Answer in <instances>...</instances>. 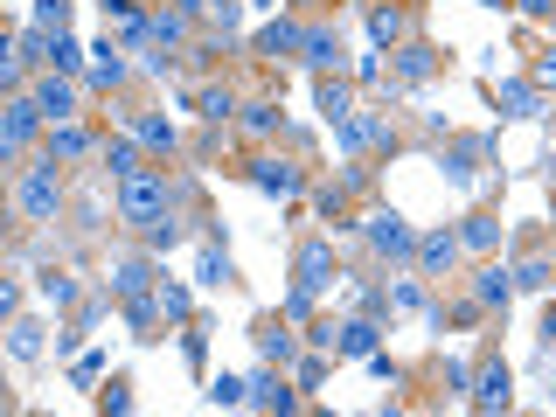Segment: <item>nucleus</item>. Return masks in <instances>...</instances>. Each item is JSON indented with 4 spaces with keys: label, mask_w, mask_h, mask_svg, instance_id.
I'll list each match as a JSON object with an SVG mask.
<instances>
[{
    "label": "nucleus",
    "mask_w": 556,
    "mask_h": 417,
    "mask_svg": "<svg viewBox=\"0 0 556 417\" xmlns=\"http://www.w3.org/2000/svg\"><path fill=\"white\" fill-rule=\"evenodd\" d=\"M167 202H174V188H167V174H126L119 181V223H133V230H153L160 216H167Z\"/></svg>",
    "instance_id": "nucleus-1"
},
{
    "label": "nucleus",
    "mask_w": 556,
    "mask_h": 417,
    "mask_svg": "<svg viewBox=\"0 0 556 417\" xmlns=\"http://www.w3.org/2000/svg\"><path fill=\"white\" fill-rule=\"evenodd\" d=\"M49 126V112L35 105V91H21V98H7V112H0V160H21L35 133Z\"/></svg>",
    "instance_id": "nucleus-2"
},
{
    "label": "nucleus",
    "mask_w": 556,
    "mask_h": 417,
    "mask_svg": "<svg viewBox=\"0 0 556 417\" xmlns=\"http://www.w3.org/2000/svg\"><path fill=\"white\" fill-rule=\"evenodd\" d=\"M14 209H21V216H35V223H56V209H63L56 160H42V167H28V174H21V188H14Z\"/></svg>",
    "instance_id": "nucleus-3"
},
{
    "label": "nucleus",
    "mask_w": 556,
    "mask_h": 417,
    "mask_svg": "<svg viewBox=\"0 0 556 417\" xmlns=\"http://www.w3.org/2000/svg\"><path fill=\"white\" fill-rule=\"evenodd\" d=\"M362 237H369V251L376 258H390V265H404L417 251V230L397 216V209H376V216H362Z\"/></svg>",
    "instance_id": "nucleus-4"
},
{
    "label": "nucleus",
    "mask_w": 556,
    "mask_h": 417,
    "mask_svg": "<svg viewBox=\"0 0 556 417\" xmlns=\"http://www.w3.org/2000/svg\"><path fill=\"white\" fill-rule=\"evenodd\" d=\"M459 251H466V244H459V230H431V237H417L411 265H417L424 278H445L452 265H459Z\"/></svg>",
    "instance_id": "nucleus-5"
},
{
    "label": "nucleus",
    "mask_w": 556,
    "mask_h": 417,
    "mask_svg": "<svg viewBox=\"0 0 556 417\" xmlns=\"http://www.w3.org/2000/svg\"><path fill=\"white\" fill-rule=\"evenodd\" d=\"M35 105L49 112V126H70V119H77V84H70L63 70H42V77H35Z\"/></svg>",
    "instance_id": "nucleus-6"
},
{
    "label": "nucleus",
    "mask_w": 556,
    "mask_h": 417,
    "mask_svg": "<svg viewBox=\"0 0 556 417\" xmlns=\"http://www.w3.org/2000/svg\"><path fill=\"white\" fill-rule=\"evenodd\" d=\"M508 397H515V369H508V362H487V369L473 376V390H466L473 411H508Z\"/></svg>",
    "instance_id": "nucleus-7"
},
{
    "label": "nucleus",
    "mask_w": 556,
    "mask_h": 417,
    "mask_svg": "<svg viewBox=\"0 0 556 417\" xmlns=\"http://www.w3.org/2000/svg\"><path fill=\"white\" fill-rule=\"evenodd\" d=\"M292 272H299L306 292H327V285H334V244H327V237H306L299 258H292Z\"/></svg>",
    "instance_id": "nucleus-8"
},
{
    "label": "nucleus",
    "mask_w": 556,
    "mask_h": 417,
    "mask_svg": "<svg viewBox=\"0 0 556 417\" xmlns=\"http://www.w3.org/2000/svg\"><path fill=\"white\" fill-rule=\"evenodd\" d=\"M431 77H438V49H431V42H404V49H397V84H390V98L431 84Z\"/></svg>",
    "instance_id": "nucleus-9"
},
{
    "label": "nucleus",
    "mask_w": 556,
    "mask_h": 417,
    "mask_svg": "<svg viewBox=\"0 0 556 417\" xmlns=\"http://www.w3.org/2000/svg\"><path fill=\"white\" fill-rule=\"evenodd\" d=\"M376 341H383V320H376V313H362V320H348V327L334 334V355L362 362V355H376Z\"/></svg>",
    "instance_id": "nucleus-10"
},
{
    "label": "nucleus",
    "mask_w": 556,
    "mask_h": 417,
    "mask_svg": "<svg viewBox=\"0 0 556 417\" xmlns=\"http://www.w3.org/2000/svg\"><path fill=\"white\" fill-rule=\"evenodd\" d=\"M508 299H515V272H501V265H480L473 272V306H487V313L501 306L508 313Z\"/></svg>",
    "instance_id": "nucleus-11"
},
{
    "label": "nucleus",
    "mask_w": 556,
    "mask_h": 417,
    "mask_svg": "<svg viewBox=\"0 0 556 417\" xmlns=\"http://www.w3.org/2000/svg\"><path fill=\"white\" fill-rule=\"evenodd\" d=\"M299 56H306L313 70H341V35H334L327 21H313V28H306V42H299Z\"/></svg>",
    "instance_id": "nucleus-12"
},
{
    "label": "nucleus",
    "mask_w": 556,
    "mask_h": 417,
    "mask_svg": "<svg viewBox=\"0 0 556 417\" xmlns=\"http://www.w3.org/2000/svg\"><path fill=\"white\" fill-rule=\"evenodd\" d=\"M126 70H133V63H126V49H112V42H98V49H91V91H119V84H126Z\"/></svg>",
    "instance_id": "nucleus-13"
},
{
    "label": "nucleus",
    "mask_w": 556,
    "mask_h": 417,
    "mask_svg": "<svg viewBox=\"0 0 556 417\" xmlns=\"http://www.w3.org/2000/svg\"><path fill=\"white\" fill-rule=\"evenodd\" d=\"M341 139H348V146H369V153H376V146H397V133H390L383 112H355V119L341 126Z\"/></svg>",
    "instance_id": "nucleus-14"
},
{
    "label": "nucleus",
    "mask_w": 556,
    "mask_h": 417,
    "mask_svg": "<svg viewBox=\"0 0 556 417\" xmlns=\"http://www.w3.org/2000/svg\"><path fill=\"white\" fill-rule=\"evenodd\" d=\"M251 181H258L265 195H278V202L299 195V167H285V160H251Z\"/></svg>",
    "instance_id": "nucleus-15"
},
{
    "label": "nucleus",
    "mask_w": 556,
    "mask_h": 417,
    "mask_svg": "<svg viewBox=\"0 0 556 417\" xmlns=\"http://www.w3.org/2000/svg\"><path fill=\"white\" fill-rule=\"evenodd\" d=\"M84 153H91V133H84L77 119H70V126H49V160H63V167H77Z\"/></svg>",
    "instance_id": "nucleus-16"
},
{
    "label": "nucleus",
    "mask_w": 556,
    "mask_h": 417,
    "mask_svg": "<svg viewBox=\"0 0 556 417\" xmlns=\"http://www.w3.org/2000/svg\"><path fill=\"white\" fill-rule=\"evenodd\" d=\"M146 285H153V258H112V292L119 299H133Z\"/></svg>",
    "instance_id": "nucleus-17"
},
{
    "label": "nucleus",
    "mask_w": 556,
    "mask_h": 417,
    "mask_svg": "<svg viewBox=\"0 0 556 417\" xmlns=\"http://www.w3.org/2000/svg\"><path fill=\"white\" fill-rule=\"evenodd\" d=\"M494 105H501V119H536V84L508 77V84L494 91Z\"/></svg>",
    "instance_id": "nucleus-18"
},
{
    "label": "nucleus",
    "mask_w": 556,
    "mask_h": 417,
    "mask_svg": "<svg viewBox=\"0 0 556 417\" xmlns=\"http://www.w3.org/2000/svg\"><path fill=\"white\" fill-rule=\"evenodd\" d=\"M292 404H299V397L278 383L272 369H265V376H251V411H292Z\"/></svg>",
    "instance_id": "nucleus-19"
},
{
    "label": "nucleus",
    "mask_w": 556,
    "mask_h": 417,
    "mask_svg": "<svg viewBox=\"0 0 556 417\" xmlns=\"http://www.w3.org/2000/svg\"><path fill=\"white\" fill-rule=\"evenodd\" d=\"M320 112H327L334 126H348V119H355V91H348L341 77H320Z\"/></svg>",
    "instance_id": "nucleus-20"
},
{
    "label": "nucleus",
    "mask_w": 556,
    "mask_h": 417,
    "mask_svg": "<svg viewBox=\"0 0 556 417\" xmlns=\"http://www.w3.org/2000/svg\"><path fill=\"white\" fill-rule=\"evenodd\" d=\"M480 153H487V139H473V146H452V153L438 160V167H445V181H452V188H473V160H480Z\"/></svg>",
    "instance_id": "nucleus-21"
},
{
    "label": "nucleus",
    "mask_w": 556,
    "mask_h": 417,
    "mask_svg": "<svg viewBox=\"0 0 556 417\" xmlns=\"http://www.w3.org/2000/svg\"><path fill=\"white\" fill-rule=\"evenodd\" d=\"M42 348H49V341H42V320H14V327H7V355H14V362H35Z\"/></svg>",
    "instance_id": "nucleus-22"
},
{
    "label": "nucleus",
    "mask_w": 556,
    "mask_h": 417,
    "mask_svg": "<svg viewBox=\"0 0 556 417\" xmlns=\"http://www.w3.org/2000/svg\"><path fill=\"white\" fill-rule=\"evenodd\" d=\"M299 42H306V28H292V21H265V28H258V49H265V56H292Z\"/></svg>",
    "instance_id": "nucleus-23"
},
{
    "label": "nucleus",
    "mask_w": 556,
    "mask_h": 417,
    "mask_svg": "<svg viewBox=\"0 0 556 417\" xmlns=\"http://www.w3.org/2000/svg\"><path fill=\"white\" fill-rule=\"evenodd\" d=\"M404 28H411V21H404V7H376V14H369V35H376V49L404 42Z\"/></svg>",
    "instance_id": "nucleus-24"
},
{
    "label": "nucleus",
    "mask_w": 556,
    "mask_h": 417,
    "mask_svg": "<svg viewBox=\"0 0 556 417\" xmlns=\"http://www.w3.org/2000/svg\"><path fill=\"white\" fill-rule=\"evenodd\" d=\"M459 244H466V251H494V244H501V223H494V216H466V223H459Z\"/></svg>",
    "instance_id": "nucleus-25"
},
{
    "label": "nucleus",
    "mask_w": 556,
    "mask_h": 417,
    "mask_svg": "<svg viewBox=\"0 0 556 417\" xmlns=\"http://www.w3.org/2000/svg\"><path fill=\"white\" fill-rule=\"evenodd\" d=\"M133 139H139V146H160V153H174V126H167L160 112H139V119H133Z\"/></svg>",
    "instance_id": "nucleus-26"
},
{
    "label": "nucleus",
    "mask_w": 556,
    "mask_h": 417,
    "mask_svg": "<svg viewBox=\"0 0 556 417\" xmlns=\"http://www.w3.org/2000/svg\"><path fill=\"white\" fill-rule=\"evenodd\" d=\"M258 348H265V362H272V369H292V362H299V341H292L285 327H272V334H258Z\"/></svg>",
    "instance_id": "nucleus-27"
},
{
    "label": "nucleus",
    "mask_w": 556,
    "mask_h": 417,
    "mask_svg": "<svg viewBox=\"0 0 556 417\" xmlns=\"http://www.w3.org/2000/svg\"><path fill=\"white\" fill-rule=\"evenodd\" d=\"M209 404H216V411H237V404H251V383H237V376H216V383H209Z\"/></svg>",
    "instance_id": "nucleus-28"
},
{
    "label": "nucleus",
    "mask_w": 556,
    "mask_h": 417,
    "mask_svg": "<svg viewBox=\"0 0 556 417\" xmlns=\"http://www.w3.org/2000/svg\"><path fill=\"white\" fill-rule=\"evenodd\" d=\"M153 35H160L167 49H181V42H188V14H181V7H167V14H153Z\"/></svg>",
    "instance_id": "nucleus-29"
},
{
    "label": "nucleus",
    "mask_w": 556,
    "mask_h": 417,
    "mask_svg": "<svg viewBox=\"0 0 556 417\" xmlns=\"http://www.w3.org/2000/svg\"><path fill=\"white\" fill-rule=\"evenodd\" d=\"M153 299H160V313H167V320H188V285L160 278V285H153Z\"/></svg>",
    "instance_id": "nucleus-30"
},
{
    "label": "nucleus",
    "mask_w": 556,
    "mask_h": 417,
    "mask_svg": "<svg viewBox=\"0 0 556 417\" xmlns=\"http://www.w3.org/2000/svg\"><path fill=\"white\" fill-rule=\"evenodd\" d=\"M35 28H49V35H70V0H35Z\"/></svg>",
    "instance_id": "nucleus-31"
},
{
    "label": "nucleus",
    "mask_w": 556,
    "mask_h": 417,
    "mask_svg": "<svg viewBox=\"0 0 556 417\" xmlns=\"http://www.w3.org/2000/svg\"><path fill=\"white\" fill-rule=\"evenodd\" d=\"M35 285H42V299H49V306H70V299H77V278H70V272H42Z\"/></svg>",
    "instance_id": "nucleus-32"
},
{
    "label": "nucleus",
    "mask_w": 556,
    "mask_h": 417,
    "mask_svg": "<svg viewBox=\"0 0 556 417\" xmlns=\"http://www.w3.org/2000/svg\"><path fill=\"white\" fill-rule=\"evenodd\" d=\"M195 278H202V285H230V258H223V251H216V244H209V251H202V265H195Z\"/></svg>",
    "instance_id": "nucleus-33"
},
{
    "label": "nucleus",
    "mask_w": 556,
    "mask_h": 417,
    "mask_svg": "<svg viewBox=\"0 0 556 417\" xmlns=\"http://www.w3.org/2000/svg\"><path fill=\"white\" fill-rule=\"evenodd\" d=\"M550 278H556V265H550V258H529V265L515 272V292H543Z\"/></svg>",
    "instance_id": "nucleus-34"
},
{
    "label": "nucleus",
    "mask_w": 556,
    "mask_h": 417,
    "mask_svg": "<svg viewBox=\"0 0 556 417\" xmlns=\"http://www.w3.org/2000/svg\"><path fill=\"white\" fill-rule=\"evenodd\" d=\"M105 160H112V174H119V181L139 174V146H133V139H112V146H105Z\"/></svg>",
    "instance_id": "nucleus-35"
},
{
    "label": "nucleus",
    "mask_w": 556,
    "mask_h": 417,
    "mask_svg": "<svg viewBox=\"0 0 556 417\" xmlns=\"http://www.w3.org/2000/svg\"><path fill=\"white\" fill-rule=\"evenodd\" d=\"M77 63H84V49H77L70 35H56V42H49V70H63V77H70Z\"/></svg>",
    "instance_id": "nucleus-36"
},
{
    "label": "nucleus",
    "mask_w": 556,
    "mask_h": 417,
    "mask_svg": "<svg viewBox=\"0 0 556 417\" xmlns=\"http://www.w3.org/2000/svg\"><path fill=\"white\" fill-rule=\"evenodd\" d=\"M417 306H424L417 278H397V285H390V313H417Z\"/></svg>",
    "instance_id": "nucleus-37"
},
{
    "label": "nucleus",
    "mask_w": 556,
    "mask_h": 417,
    "mask_svg": "<svg viewBox=\"0 0 556 417\" xmlns=\"http://www.w3.org/2000/svg\"><path fill=\"white\" fill-rule=\"evenodd\" d=\"M244 126L265 139V133H278V105H244Z\"/></svg>",
    "instance_id": "nucleus-38"
},
{
    "label": "nucleus",
    "mask_w": 556,
    "mask_h": 417,
    "mask_svg": "<svg viewBox=\"0 0 556 417\" xmlns=\"http://www.w3.org/2000/svg\"><path fill=\"white\" fill-rule=\"evenodd\" d=\"M174 244H181V230H174V223H167V216H160V223H153V230H146V251H174Z\"/></svg>",
    "instance_id": "nucleus-39"
},
{
    "label": "nucleus",
    "mask_w": 556,
    "mask_h": 417,
    "mask_svg": "<svg viewBox=\"0 0 556 417\" xmlns=\"http://www.w3.org/2000/svg\"><path fill=\"white\" fill-rule=\"evenodd\" d=\"M313 299H320V292H306V285H292V292H285V320H306V313H313Z\"/></svg>",
    "instance_id": "nucleus-40"
},
{
    "label": "nucleus",
    "mask_w": 556,
    "mask_h": 417,
    "mask_svg": "<svg viewBox=\"0 0 556 417\" xmlns=\"http://www.w3.org/2000/svg\"><path fill=\"white\" fill-rule=\"evenodd\" d=\"M292 369H299V390H320V376H327L320 355H306V362H292Z\"/></svg>",
    "instance_id": "nucleus-41"
},
{
    "label": "nucleus",
    "mask_w": 556,
    "mask_h": 417,
    "mask_svg": "<svg viewBox=\"0 0 556 417\" xmlns=\"http://www.w3.org/2000/svg\"><path fill=\"white\" fill-rule=\"evenodd\" d=\"M209 14H216V28H237L244 21V0H209Z\"/></svg>",
    "instance_id": "nucleus-42"
},
{
    "label": "nucleus",
    "mask_w": 556,
    "mask_h": 417,
    "mask_svg": "<svg viewBox=\"0 0 556 417\" xmlns=\"http://www.w3.org/2000/svg\"><path fill=\"white\" fill-rule=\"evenodd\" d=\"M202 119H230V91H202Z\"/></svg>",
    "instance_id": "nucleus-43"
},
{
    "label": "nucleus",
    "mask_w": 556,
    "mask_h": 417,
    "mask_svg": "<svg viewBox=\"0 0 556 417\" xmlns=\"http://www.w3.org/2000/svg\"><path fill=\"white\" fill-rule=\"evenodd\" d=\"M98 376H105V362H98V355H77V369H70V383H98Z\"/></svg>",
    "instance_id": "nucleus-44"
},
{
    "label": "nucleus",
    "mask_w": 556,
    "mask_h": 417,
    "mask_svg": "<svg viewBox=\"0 0 556 417\" xmlns=\"http://www.w3.org/2000/svg\"><path fill=\"white\" fill-rule=\"evenodd\" d=\"M98 7H105L112 21H133V0H98Z\"/></svg>",
    "instance_id": "nucleus-45"
},
{
    "label": "nucleus",
    "mask_w": 556,
    "mask_h": 417,
    "mask_svg": "<svg viewBox=\"0 0 556 417\" xmlns=\"http://www.w3.org/2000/svg\"><path fill=\"white\" fill-rule=\"evenodd\" d=\"M536 84H556V49L543 56V63H536Z\"/></svg>",
    "instance_id": "nucleus-46"
},
{
    "label": "nucleus",
    "mask_w": 556,
    "mask_h": 417,
    "mask_svg": "<svg viewBox=\"0 0 556 417\" xmlns=\"http://www.w3.org/2000/svg\"><path fill=\"white\" fill-rule=\"evenodd\" d=\"M515 7H522V14H550L556 0H515Z\"/></svg>",
    "instance_id": "nucleus-47"
},
{
    "label": "nucleus",
    "mask_w": 556,
    "mask_h": 417,
    "mask_svg": "<svg viewBox=\"0 0 556 417\" xmlns=\"http://www.w3.org/2000/svg\"><path fill=\"white\" fill-rule=\"evenodd\" d=\"M251 7H278V0H251Z\"/></svg>",
    "instance_id": "nucleus-48"
}]
</instances>
